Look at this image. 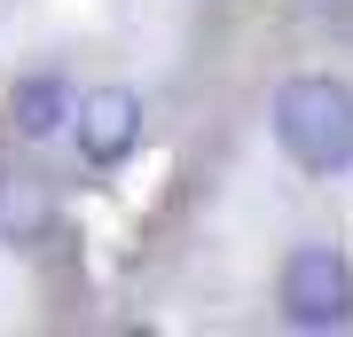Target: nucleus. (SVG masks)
Wrapping results in <instances>:
<instances>
[{
	"instance_id": "f257e3e1",
	"label": "nucleus",
	"mask_w": 353,
	"mask_h": 337,
	"mask_svg": "<svg viewBox=\"0 0 353 337\" xmlns=\"http://www.w3.org/2000/svg\"><path fill=\"white\" fill-rule=\"evenodd\" d=\"M275 141L306 173H345L353 165V87L345 79H283L275 87Z\"/></svg>"
},
{
	"instance_id": "f03ea898",
	"label": "nucleus",
	"mask_w": 353,
	"mask_h": 337,
	"mask_svg": "<svg viewBox=\"0 0 353 337\" xmlns=\"http://www.w3.org/2000/svg\"><path fill=\"white\" fill-rule=\"evenodd\" d=\"M283 322L290 329H345L353 322V267L330 243H299L283 259Z\"/></svg>"
},
{
	"instance_id": "7ed1b4c3",
	"label": "nucleus",
	"mask_w": 353,
	"mask_h": 337,
	"mask_svg": "<svg viewBox=\"0 0 353 337\" xmlns=\"http://www.w3.org/2000/svg\"><path fill=\"white\" fill-rule=\"evenodd\" d=\"M71 134H79V157L87 165H126L134 141H141V94L134 87H94L71 102Z\"/></svg>"
},
{
	"instance_id": "20e7f679",
	"label": "nucleus",
	"mask_w": 353,
	"mask_h": 337,
	"mask_svg": "<svg viewBox=\"0 0 353 337\" xmlns=\"http://www.w3.org/2000/svg\"><path fill=\"white\" fill-rule=\"evenodd\" d=\"M48 227H55V181L48 173H32V165H0V243H48Z\"/></svg>"
},
{
	"instance_id": "39448f33",
	"label": "nucleus",
	"mask_w": 353,
	"mask_h": 337,
	"mask_svg": "<svg viewBox=\"0 0 353 337\" xmlns=\"http://www.w3.org/2000/svg\"><path fill=\"white\" fill-rule=\"evenodd\" d=\"M63 118H71V87L63 79H24V87L8 94V134L16 141H48Z\"/></svg>"
}]
</instances>
